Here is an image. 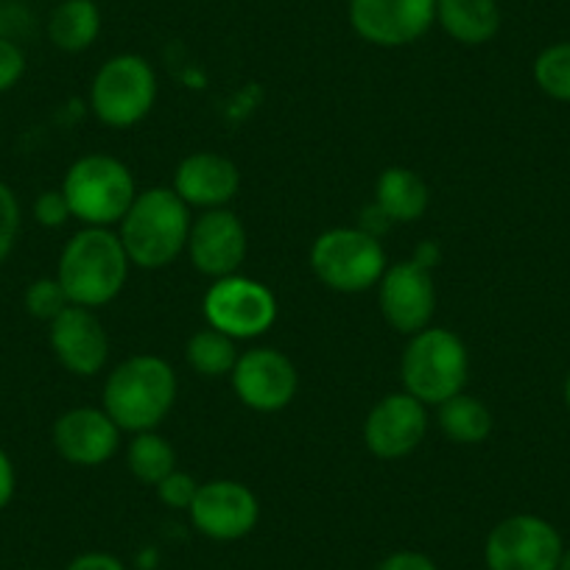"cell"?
I'll list each match as a JSON object with an SVG mask.
<instances>
[{
    "instance_id": "3",
    "label": "cell",
    "mask_w": 570,
    "mask_h": 570,
    "mask_svg": "<svg viewBox=\"0 0 570 570\" xmlns=\"http://www.w3.org/2000/svg\"><path fill=\"white\" fill-rule=\"evenodd\" d=\"M129 268V255L112 227H85L65 244L53 277L70 305L96 311L124 292Z\"/></svg>"
},
{
    "instance_id": "5",
    "label": "cell",
    "mask_w": 570,
    "mask_h": 570,
    "mask_svg": "<svg viewBox=\"0 0 570 570\" xmlns=\"http://www.w3.org/2000/svg\"><path fill=\"white\" fill-rule=\"evenodd\" d=\"M62 196L70 216L85 227H118L137 196L129 168L109 155H85L68 168Z\"/></svg>"
},
{
    "instance_id": "33",
    "label": "cell",
    "mask_w": 570,
    "mask_h": 570,
    "mask_svg": "<svg viewBox=\"0 0 570 570\" xmlns=\"http://www.w3.org/2000/svg\"><path fill=\"white\" fill-rule=\"evenodd\" d=\"M14 492H18V470L12 456L0 448V512L12 503Z\"/></svg>"
},
{
    "instance_id": "12",
    "label": "cell",
    "mask_w": 570,
    "mask_h": 570,
    "mask_svg": "<svg viewBox=\"0 0 570 570\" xmlns=\"http://www.w3.org/2000/svg\"><path fill=\"white\" fill-rule=\"evenodd\" d=\"M188 518L202 537L213 542L244 540L261 520V501L246 484L233 479H216L199 484Z\"/></svg>"
},
{
    "instance_id": "32",
    "label": "cell",
    "mask_w": 570,
    "mask_h": 570,
    "mask_svg": "<svg viewBox=\"0 0 570 570\" xmlns=\"http://www.w3.org/2000/svg\"><path fill=\"white\" fill-rule=\"evenodd\" d=\"M65 570H129V568H126L124 559H118L115 553L87 551V553H79L76 559H70Z\"/></svg>"
},
{
    "instance_id": "20",
    "label": "cell",
    "mask_w": 570,
    "mask_h": 570,
    "mask_svg": "<svg viewBox=\"0 0 570 570\" xmlns=\"http://www.w3.org/2000/svg\"><path fill=\"white\" fill-rule=\"evenodd\" d=\"M436 23L462 46H484L501 31L498 0H436Z\"/></svg>"
},
{
    "instance_id": "2",
    "label": "cell",
    "mask_w": 570,
    "mask_h": 570,
    "mask_svg": "<svg viewBox=\"0 0 570 570\" xmlns=\"http://www.w3.org/2000/svg\"><path fill=\"white\" fill-rule=\"evenodd\" d=\"M190 224V207L174 188L137 190L135 202L118 224V238L131 266L157 272L171 266L188 249Z\"/></svg>"
},
{
    "instance_id": "26",
    "label": "cell",
    "mask_w": 570,
    "mask_h": 570,
    "mask_svg": "<svg viewBox=\"0 0 570 570\" xmlns=\"http://www.w3.org/2000/svg\"><path fill=\"white\" fill-rule=\"evenodd\" d=\"M23 305L26 311H29V316L51 325V322L57 320L70 303H68V294H65V288L59 285L57 277H40L26 288Z\"/></svg>"
},
{
    "instance_id": "8",
    "label": "cell",
    "mask_w": 570,
    "mask_h": 570,
    "mask_svg": "<svg viewBox=\"0 0 570 570\" xmlns=\"http://www.w3.org/2000/svg\"><path fill=\"white\" fill-rule=\"evenodd\" d=\"M207 327H216L235 342L263 336L277 322V299L272 288L244 274L213 279L202 299Z\"/></svg>"
},
{
    "instance_id": "22",
    "label": "cell",
    "mask_w": 570,
    "mask_h": 570,
    "mask_svg": "<svg viewBox=\"0 0 570 570\" xmlns=\"http://www.w3.org/2000/svg\"><path fill=\"white\" fill-rule=\"evenodd\" d=\"M436 422L442 434L456 445H481L492 434V411L468 392L436 405Z\"/></svg>"
},
{
    "instance_id": "21",
    "label": "cell",
    "mask_w": 570,
    "mask_h": 570,
    "mask_svg": "<svg viewBox=\"0 0 570 570\" xmlns=\"http://www.w3.org/2000/svg\"><path fill=\"white\" fill-rule=\"evenodd\" d=\"M101 35V9L96 0H59L48 18V40L65 53H81Z\"/></svg>"
},
{
    "instance_id": "23",
    "label": "cell",
    "mask_w": 570,
    "mask_h": 570,
    "mask_svg": "<svg viewBox=\"0 0 570 570\" xmlns=\"http://www.w3.org/2000/svg\"><path fill=\"white\" fill-rule=\"evenodd\" d=\"M126 468L140 484L157 487L168 473L177 470V451L157 431H142L131 436L126 448Z\"/></svg>"
},
{
    "instance_id": "11",
    "label": "cell",
    "mask_w": 570,
    "mask_h": 570,
    "mask_svg": "<svg viewBox=\"0 0 570 570\" xmlns=\"http://www.w3.org/2000/svg\"><path fill=\"white\" fill-rule=\"evenodd\" d=\"M229 383L246 409L257 414H277L297 397L299 375L294 361L279 350L252 347L238 355Z\"/></svg>"
},
{
    "instance_id": "28",
    "label": "cell",
    "mask_w": 570,
    "mask_h": 570,
    "mask_svg": "<svg viewBox=\"0 0 570 570\" xmlns=\"http://www.w3.org/2000/svg\"><path fill=\"white\" fill-rule=\"evenodd\" d=\"M155 490H157V498H160L168 509L188 512L196 492H199V481H196L190 473H185V470H174V473H168Z\"/></svg>"
},
{
    "instance_id": "13",
    "label": "cell",
    "mask_w": 570,
    "mask_h": 570,
    "mask_svg": "<svg viewBox=\"0 0 570 570\" xmlns=\"http://www.w3.org/2000/svg\"><path fill=\"white\" fill-rule=\"evenodd\" d=\"M350 26L377 48H403L436 23V0H350Z\"/></svg>"
},
{
    "instance_id": "35",
    "label": "cell",
    "mask_w": 570,
    "mask_h": 570,
    "mask_svg": "<svg viewBox=\"0 0 570 570\" xmlns=\"http://www.w3.org/2000/svg\"><path fill=\"white\" fill-rule=\"evenodd\" d=\"M559 570H570V548H564L562 562H559Z\"/></svg>"
},
{
    "instance_id": "19",
    "label": "cell",
    "mask_w": 570,
    "mask_h": 570,
    "mask_svg": "<svg viewBox=\"0 0 570 570\" xmlns=\"http://www.w3.org/2000/svg\"><path fill=\"white\" fill-rule=\"evenodd\" d=\"M431 190L425 179L405 166H392L375 183V210L389 224H414L425 216Z\"/></svg>"
},
{
    "instance_id": "14",
    "label": "cell",
    "mask_w": 570,
    "mask_h": 570,
    "mask_svg": "<svg viewBox=\"0 0 570 570\" xmlns=\"http://www.w3.org/2000/svg\"><path fill=\"white\" fill-rule=\"evenodd\" d=\"M428 434V405L409 392L377 400L364 420V445L377 459H403L422 445Z\"/></svg>"
},
{
    "instance_id": "31",
    "label": "cell",
    "mask_w": 570,
    "mask_h": 570,
    "mask_svg": "<svg viewBox=\"0 0 570 570\" xmlns=\"http://www.w3.org/2000/svg\"><path fill=\"white\" fill-rule=\"evenodd\" d=\"M377 570H440V564L422 551H394L386 559H381Z\"/></svg>"
},
{
    "instance_id": "7",
    "label": "cell",
    "mask_w": 570,
    "mask_h": 570,
    "mask_svg": "<svg viewBox=\"0 0 570 570\" xmlns=\"http://www.w3.org/2000/svg\"><path fill=\"white\" fill-rule=\"evenodd\" d=\"M157 101V73L140 53H118L98 68L90 107L109 129H131L149 118Z\"/></svg>"
},
{
    "instance_id": "4",
    "label": "cell",
    "mask_w": 570,
    "mask_h": 570,
    "mask_svg": "<svg viewBox=\"0 0 570 570\" xmlns=\"http://www.w3.org/2000/svg\"><path fill=\"white\" fill-rule=\"evenodd\" d=\"M400 377H403V392L436 409L468 386V344L448 327H425L409 336L400 358Z\"/></svg>"
},
{
    "instance_id": "30",
    "label": "cell",
    "mask_w": 570,
    "mask_h": 570,
    "mask_svg": "<svg viewBox=\"0 0 570 570\" xmlns=\"http://www.w3.org/2000/svg\"><path fill=\"white\" fill-rule=\"evenodd\" d=\"M26 76V53L18 42L0 37V96L18 87Z\"/></svg>"
},
{
    "instance_id": "36",
    "label": "cell",
    "mask_w": 570,
    "mask_h": 570,
    "mask_svg": "<svg viewBox=\"0 0 570 570\" xmlns=\"http://www.w3.org/2000/svg\"><path fill=\"white\" fill-rule=\"evenodd\" d=\"M23 570H42V568H23Z\"/></svg>"
},
{
    "instance_id": "29",
    "label": "cell",
    "mask_w": 570,
    "mask_h": 570,
    "mask_svg": "<svg viewBox=\"0 0 570 570\" xmlns=\"http://www.w3.org/2000/svg\"><path fill=\"white\" fill-rule=\"evenodd\" d=\"M31 210H35V222L48 229L65 227V224L73 218L70 216V207L68 202H65L62 190H42L35 199V207H31Z\"/></svg>"
},
{
    "instance_id": "15",
    "label": "cell",
    "mask_w": 570,
    "mask_h": 570,
    "mask_svg": "<svg viewBox=\"0 0 570 570\" xmlns=\"http://www.w3.org/2000/svg\"><path fill=\"white\" fill-rule=\"evenodd\" d=\"M190 263L199 274L210 279L238 274L244 266L246 252H249V238L246 227L233 210L218 207V210H205L194 224H190L188 249Z\"/></svg>"
},
{
    "instance_id": "25",
    "label": "cell",
    "mask_w": 570,
    "mask_h": 570,
    "mask_svg": "<svg viewBox=\"0 0 570 570\" xmlns=\"http://www.w3.org/2000/svg\"><path fill=\"white\" fill-rule=\"evenodd\" d=\"M537 87L553 101L570 104V42H553L531 65Z\"/></svg>"
},
{
    "instance_id": "34",
    "label": "cell",
    "mask_w": 570,
    "mask_h": 570,
    "mask_svg": "<svg viewBox=\"0 0 570 570\" xmlns=\"http://www.w3.org/2000/svg\"><path fill=\"white\" fill-rule=\"evenodd\" d=\"M562 394H564V405H568V409H570V372H568V377H564Z\"/></svg>"
},
{
    "instance_id": "1",
    "label": "cell",
    "mask_w": 570,
    "mask_h": 570,
    "mask_svg": "<svg viewBox=\"0 0 570 570\" xmlns=\"http://www.w3.org/2000/svg\"><path fill=\"white\" fill-rule=\"evenodd\" d=\"M179 381L166 358L151 353H137L120 361L107 375L101 394V409L115 420L120 431L142 434L157 431L174 403H177Z\"/></svg>"
},
{
    "instance_id": "16",
    "label": "cell",
    "mask_w": 570,
    "mask_h": 570,
    "mask_svg": "<svg viewBox=\"0 0 570 570\" xmlns=\"http://www.w3.org/2000/svg\"><path fill=\"white\" fill-rule=\"evenodd\" d=\"M120 431L112 416L96 405H79L57 416L51 431L59 456L76 468H101L118 453Z\"/></svg>"
},
{
    "instance_id": "10",
    "label": "cell",
    "mask_w": 570,
    "mask_h": 570,
    "mask_svg": "<svg viewBox=\"0 0 570 570\" xmlns=\"http://www.w3.org/2000/svg\"><path fill=\"white\" fill-rule=\"evenodd\" d=\"M377 305L392 331L403 336L431 327L436 314V283L431 263L422 255L386 266L377 283Z\"/></svg>"
},
{
    "instance_id": "24",
    "label": "cell",
    "mask_w": 570,
    "mask_h": 570,
    "mask_svg": "<svg viewBox=\"0 0 570 570\" xmlns=\"http://www.w3.org/2000/svg\"><path fill=\"white\" fill-rule=\"evenodd\" d=\"M238 342L216 327L196 331L185 344V361L202 377H229L238 364Z\"/></svg>"
},
{
    "instance_id": "18",
    "label": "cell",
    "mask_w": 570,
    "mask_h": 570,
    "mask_svg": "<svg viewBox=\"0 0 570 570\" xmlns=\"http://www.w3.org/2000/svg\"><path fill=\"white\" fill-rule=\"evenodd\" d=\"M174 190L190 210H218L238 196L240 171L218 151H194L174 171Z\"/></svg>"
},
{
    "instance_id": "17",
    "label": "cell",
    "mask_w": 570,
    "mask_h": 570,
    "mask_svg": "<svg viewBox=\"0 0 570 570\" xmlns=\"http://www.w3.org/2000/svg\"><path fill=\"white\" fill-rule=\"evenodd\" d=\"M48 342L59 364L76 377L98 375L109 361V336L90 308L68 305L48 325Z\"/></svg>"
},
{
    "instance_id": "6",
    "label": "cell",
    "mask_w": 570,
    "mask_h": 570,
    "mask_svg": "<svg viewBox=\"0 0 570 570\" xmlns=\"http://www.w3.org/2000/svg\"><path fill=\"white\" fill-rule=\"evenodd\" d=\"M386 249L364 227L325 229L311 246V268L325 288L338 294H364L377 288L386 272Z\"/></svg>"
},
{
    "instance_id": "9",
    "label": "cell",
    "mask_w": 570,
    "mask_h": 570,
    "mask_svg": "<svg viewBox=\"0 0 570 570\" xmlns=\"http://www.w3.org/2000/svg\"><path fill=\"white\" fill-rule=\"evenodd\" d=\"M564 542L540 514H512L487 534V570H559Z\"/></svg>"
},
{
    "instance_id": "27",
    "label": "cell",
    "mask_w": 570,
    "mask_h": 570,
    "mask_svg": "<svg viewBox=\"0 0 570 570\" xmlns=\"http://www.w3.org/2000/svg\"><path fill=\"white\" fill-rule=\"evenodd\" d=\"M20 202L14 190L0 179V266L9 261L20 235Z\"/></svg>"
}]
</instances>
